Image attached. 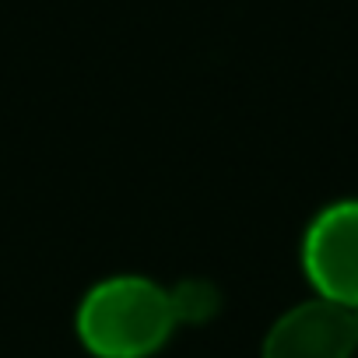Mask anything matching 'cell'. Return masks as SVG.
<instances>
[{"mask_svg":"<svg viewBox=\"0 0 358 358\" xmlns=\"http://www.w3.org/2000/svg\"><path fill=\"white\" fill-rule=\"evenodd\" d=\"M172 313L179 323H208L222 309V288L208 278H183L169 288Z\"/></svg>","mask_w":358,"mask_h":358,"instance_id":"277c9868","label":"cell"},{"mask_svg":"<svg viewBox=\"0 0 358 358\" xmlns=\"http://www.w3.org/2000/svg\"><path fill=\"white\" fill-rule=\"evenodd\" d=\"M299 257L316 299L358 309V197H344L316 211L306 225Z\"/></svg>","mask_w":358,"mask_h":358,"instance_id":"7a4b0ae2","label":"cell"},{"mask_svg":"<svg viewBox=\"0 0 358 358\" xmlns=\"http://www.w3.org/2000/svg\"><path fill=\"white\" fill-rule=\"evenodd\" d=\"M176 327L169 288L141 274L92 285L74 313V334L92 358H151L169 344Z\"/></svg>","mask_w":358,"mask_h":358,"instance_id":"6da1fadb","label":"cell"},{"mask_svg":"<svg viewBox=\"0 0 358 358\" xmlns=\"http://www.w3.org/2000/svg\"><path fill=\"white\" fill-rule=\"evenodd\" d=\"M351 320H355V355H358V309H351Z\"/></svg>","mask_w":358,"mask_h":358,"instance_id":"5b68a950","label":"cell"},{"mask_svg":"<svg viewBox=\"0 0 358 358\" xmlns=\"http://www.w3.org/2000/svg\"><path fill=\"white\" fill-rule=\"evenodd\" d=\"M260 358H355L351 309L327 299L292 306L264 334Z\"/></svg>","mask_w":358,"mask_h":358,"instance_id":"3957f363","label":"cell"}]
</instances>
